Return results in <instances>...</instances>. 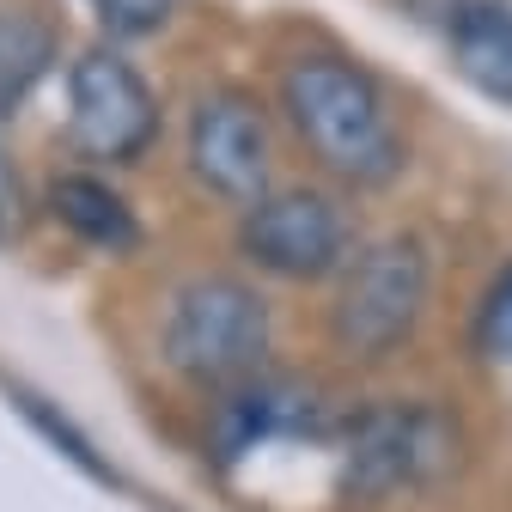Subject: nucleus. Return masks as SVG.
Listing matches in <instances>:
<instances>
[{"label": "nucleus", "mask_w": 512, "mask_h": 512, "mask_svg": "<svg viewBox=\"0 0 512 512\" xmlns=\"http://www.w3.org/2000/svg\"><path fill=\"white\" fill-rule=\"evenodd\" d=\"M476 348L488 360H512V269L494 275V287L482 293V311H476Z\"/></svg>", "instance_id": "12"}, {"label": "nucleus", "mask_w": 512, "mask_h": 512, "mask_svg": "<svg viewBox=\"0 0 512 512\" xmlns=\"http://www.w3.org/2000/svg\"><path fill=\"white\" fill-rule=\"evenodd\" d=\"M183 153H189V171H196V183L208 196H220L232 208H250L269 196L275 153H269V122L250 92H238V86L202 92L196 110H189Z\"/></svg>", "instance_id": "7"}, {"label": "nucleus", "mask_w": 512, "mask_h": 512, "mask_svg": "<svg viewBox=\"0 0 512 512\" xmlns=\"http://www.w3.org/2000/svg\"><path fill=\"white\" fill-rule=\"evenodd\" d=\"M159 354L196 391H232L269 360V299L238 275H189L165 305Z\"/></svg>", "instance_id": "2"}, {"label": "nucleus", "mask_w": 512, "mask_h": 512, "mask_svg": "<svg viewBox=\"0 0 512 512\" xmlns=\"http://www.w3.org/2000/svg\"><path fill=\"white\" fill-rule=\"evenodd\" d=\"M433 299V256L415 232H384L372 244H360L342 275H336V299H330V342L336 354L378 366L391 360L427 317Z\"/></svg>", "instance_id": "4"}, {"label": "nucleus", "mask_w": 512, "mask_h": 512, "mask_svg": "<svg viewBox=\"0 0 512 512\" xmlns=\"http://www.w3.org/2000/svg\"><path fill=\"white\" fill-rule=\"evenodd\" d=\"M49 214L68 226L80 244L110 250V256H122V250H135V244H141L135 208H128L116 189H110L104 177H92V171H68V177H55V183H49Z\"/></svg>", "instance_id": "10"}, {"label": "nucleus", "mask_w": 512, "mask_h": 512, "mask_svg": "<svg viewBox=\"0 0 512 512\" xmlns=\"http://www.w3.org/2000/svg\"><path fill=\"white\" fill-rule=\"evenodd\" d=\"M403 7H409L415 19H427V25H452V19L470 7V0H403Z\"/></svg>", "instance_id": "14"}, {"label": "nucleus", "mask_w": 512, "mask_h": 512, "mask_svg": "<svg viewBox=\"0 0 512 512\" xmlns=\"http://www.w3.org/2000/svg\"><path fill=\"white\" fill-rule=\"evenodd\" d=\"M55 68V25L31 7H0V122H7Z\"/></svg>", "instance_id": "11"}, {"label": "nucleus", "mask_w": 512, "mask_h": 512, "mask_svg": "<svg viewBox=\"0 0 512 512\" xmlns=\"http://www.w3.org/2000/svg\"><path fill=\"white\" fill-rule=\"evenodd\" d=\"M281 104L299 141L348 189H384L403 171V128L384 86L348 55L311 49L281 68Z\"/></svg>", "instance_id": "1"}, {"label": "nucleus", "mask_w": 512, "mask_h": 512, "mask_svg": "<svg viewBox=\"0 0 512 512\" xmlns=\"http://www.w3.org/2000/svg\"><path fill=\"white\" fill-rule=\"evenodd\" d=\"M86 7H92L98 25L116 31V37H147V31H159V25L177 13V0H86Z\"/></svg>", "instance_id": "13"}, {"label": "nucleus", "mask_w": 512, "mask_h": 512, "mask_svg": "<svg viewBox=\"0 0 512 512\" xmlns=\"http://www.w3.org/2000/svg\"><path fill=\"white\" fill-rule=\"evenodd\" d=\"M13 208H19V177H13V165H7V153H0V226L13 220Z\"/></svg>", "instance_id": "15"}, {"label": "nucleus", "mask_w": 512, "mask_h": 512, "mask_svg": "<svg viewBox=\"0 0 512 512\" xmlns=\"http://www.w3.org/2000/svg\"><path fill=\"white\" fill-rule=\"evenodd\" d=\"M220 415H214V452L226 464L250 458V452H269V445L281 439H324L330 433V415L324 403H317L311 384L299 378H269L256 372L244 384H232V391H220Z\"/></svg>", "instance_id": "8"}, {"label": "nucleus", "mask_w": 512, "mask_h": 512, "mask_svg": "<svg viewBox=\"0 0 512 512\" xmlns=\"http://www.w3.org/2000/svg\"><path fill=\"white\" fill-rule=\"evenodd\" d=\"M159 135V98L116 49H86L68 68V141L98 165H135Z\"/></svg>", "instance_id": "6"}, {"label": "nucleus", "mask_w": 512, "mask_h": 512, "mask_svg": "<svg viewBox=\"0 0 512 512\" xmlns=\"http://www.w3.org/2000/svg\"><path fill=\"white\" fill-rule=\"evenodd\" d=\"M464 433L439 403H372L336 433V482L348 500L378 506L397 494H421L458 470Z\"/></svg>", "instance_id": "3"}, {"label": "nucleus", "mask_w": 512, "mask_h": 512, "mask_svg": "<svg viewBox=\"0 0 512 512\" xmlns=\"http://www.w3.org/2000/svg\"><path fill=\"white\" fill-rule=\"evenodd\" d=\"M452 68L494 104H512V0H470L445 25Z\"/></svg>", "instance_id": "9"}, {"label": "nucleus", "mask_w": 512, "mask_h": 512, "mask_svg": "<svg viewBox=\"0 0 512 512\" xmlns=\"http://www.w3.org/2000/svg\"><path fill=\"white\" fill-rule=\"evenodd\" d=\"M238 250L275 281H324L354 256L348 214L324 189H269L238 220Z\"/></svg>", "instance_id": "5"}]
</instances>
